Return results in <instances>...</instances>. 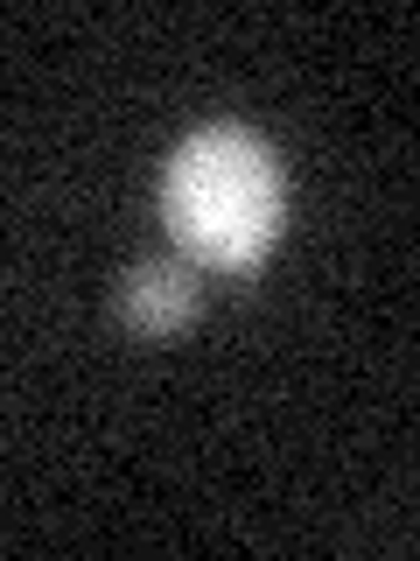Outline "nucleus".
<instances>
[{
	"instance_id": "nucleus-2",
	"label": "nucleus",
	"mask_w": 420,
	"mask_h": 561,
	"mask_svg": "<svg viewBox=\"0 0 420 561\" xmlns=\"http://www.w3.org/2000/svg\"><path fill=\"white\" fill-rule=\"evenodd\" d=\"M113 316L140 344H168L203 316V280H197V267H189L183 253H148V260H133V267L119 274Z\"/></svg>"
},
{
	"instance_id": "nucleus-1",
	"label": "nucleus",
	"mask_w": 420,
	"mask_h": 561,
	"mask_svg": "<svg viewBox=\"0 0 420 561\" xmlns=\"http://www.w3.org/2000/svg\"><path fill=\"white\" fill-rule=\"evenodd\" d=\"M162 218L189 267L253 274L288 225V175L280 154L238 119L197 127L162 169Z\"/></svg>"
}]
</instances>
